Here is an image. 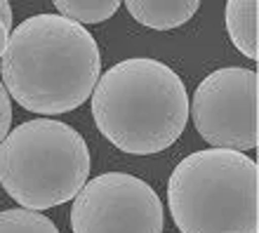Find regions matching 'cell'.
Returning <instances> with one entry per match:
<instances>
[{"mask_svg": "<svg viewBox=\"0 0 259 233\" xmlns=\"http://www.w3.org/2000/svg\"><path fill=\"white\" fill-rule=\"evenodd\" d=\"M0 82L17 104L40 116L75 111L102 76L95 35L59 14H35L10 33Z\"/></svg>", "mask_w": 259, "mask_h": 233, "instance_id": "cell-1", "label": "cell"}, {"mask_svg": "<svg viewBox=\"0 0 259 233\" xmlns=\"http://www.w3.org/2000/svg\"><path fill=\"white\" fill-rule=\"evenodd\" d=\"M97 130L123 153L151 156L170 149L189 120L182 78L156 59H125L92 89Z\"/></svg>", "mask_w": 259, "mask_h": 233, "instance_id": "cell-2", "label": "cell"}, {"mask_svg": "<svg viewBox=\"0 0 259 233\" xmlns=\"http://www.w3.org/2000/svg\"><path fill=\"white\" fill-rule=\"evenodd\" d=\"M167 205L182 233H257L259 167L238 151H196L172 170Z\"/></svg>", "mask_w": 259, "mask_h": 233, "instance_id": "cell-3", "label": "cell"}, {"mask_svg": "<svg viewBox=\"0 0 259 233\" xmlns=\"http://www.w3.org/2000/svg\"><path fill=\"white\" fill-rule=\"evenodd\" d=\"M90 177V151L71 125L38 118L10 130L0 144V186L24 210L73 200Z\"/></svg>", "mask_w": 259, "mask_h": 233, "instance_id": "cell-4", "label": "cell"}, {"mask_svg": "<svg viewBox=\"0 0 259 233\" xmlns=\"http://www.w3.org/2000/svg\"><path fill=\"white\" fill-rule=\"evenodd\" d=\"M198 134L212 149L250 151L259 144V76L229 66L205 78L189 104Z\"/></svg>", "mask_w": 259, "mask_h": 233, "instance_id": "cell-5", "label": "cell"}, {"mask_svg": "<svg viewBox=\"0 0 259 233\" xmlns=\"http://www.w3.org/2000/svg\"><path fill=\"white\" fill-rule=\"evenodd\" d=\"M165 214L158 193L125 172L90 179L73 198V233H163Z\"/></svg>", "mask_w": 259, "mask_h": 233, "instance_id": "cell-6", "label": "cell"}, {"mask_svg": "<svg viewBox=\"0 0 259 233\" xmlns=\"http://www.w3.org/2000/svg\"><path fill=\"white\" fill-rule=\"evenodd\" d=\"M130 17L156 31H170L191 19L198 12L196 0H127Z\"/></svg>", "mask_w": 259, "mask_h": 233, "instance_id": "cell-7", "label": "cell"}, {"mask_svg": "<svg viewBox=\"0 0 259 233\" xmlns=\"http://www.w3.org/2000/svg\"><path fill=\"white\" fill-rule=\"evenodd\" d=\"M226 31L240 55L259 59V3L257 0H231L226 3Z\"/></svg>", "mask_w": 259, "mask_h": 233, "instance_id": "cell-8", "label": "cell"}, {"mask_svg": "<svg viewBox=\"0 0 259 233\" xmlns=\"http://www.w3.org/2000/svg\"><path fill=\"white\" fill-rule=\"evenodd\" d=\"M59 17L75 24H99L111 19L118 12V0H57L55 3Z\"/></svg>", "mask_w": 259, "mask_h": 233, "instance_id": "cell-9", "label": "cell"}, {"mask_svg": "<svg viewBox=\"0 0 259 233\" xmlns=\"http://www.w3.org/2000/svg\"><path fill=\"white\" fill-rule=\"evenodd\" d=\"M0 233H59V228L45 214L17 207L0 212Z\"/></svg>", "mask_w": 259, "mask_h": 233, "instance_id": "cell-10", "label": "cell"}, {"mask_svg": "<svg viewBox=\"0 0 259 233\" xmlns=\"http://www.w3.org/2000/svg\"><path fill=\"white\" fill-rule=\"evenodd\" d=\"M10 33H12V7H10V3L0 0V59L7 50Z\"/></svg>", "mask_w": 259, "mask_h": 233, "instance_id": "cell-11", "label": "cell"}, {"mask_svg": "<svg viewBox=\"0 0 259 233\" xmlns=\"http://www.w3.org/2000/svg\"><path fill=\"white\" fill-rule=\"evenodd\" d=\"M10 125H12V102H10L7 89L0 82V144L10 134Z\"/></svg>", "mask_w": 259, "mask_h": 233, "instance_id": "cell-12", "label": "cell"}]
</instances>
